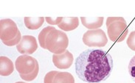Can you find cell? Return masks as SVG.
<instances>
[{"mask_svg":"<svg viewBox=\"0 0 135 83\" xmlns=\"http://www.w3.org/2000/svg\"><path fill=\"white\" fill-rule=\"evenodd\" d=\"M52 83H75V79L70 73L58 72Z\"/></svg>","mask_w":135,"mask_h":83,"instance_id":"4fadbf2b","label":"cell"},{"mask_svg":"<svg viewBox=\"0 0 135 83\" xmlns=\"http://www.w3.org/2000/svg\"><path fill=\"white\" fill-rule=\"evenodd\" d=\"M16 49L20 54H33L38 49V43L36 38L32 35L22 36L21 41L16 46Z\"/></svg>","mask_w":135,"mask_h":83,"instance_id":"52a82bcc","label":"cell"},{"mask_svg":"<svg viewBox=\"0 0 135 83\" xmlns=\"http://www.w3.org/2000/svg\"><path fill=\"white\" fill-rule=\"evenodd\" d=\"M128 72L132 80L135 82V55L131 59L128 64Z\"/></svg>","mask_w":135,"mask_h":83,"instance_id":"2e32d148","label":"cell"},{"mask_svg":"<svg viewBox=\"0 0 135 83\" xmlns=\"http://www.w3.org/2000/svg\"><path fill=\"white\" fill-rule=\"evenodd\" d=\"M73 54L66 50L64 53L61 54H53L52 55V62L56 68L59 69H69L73 63Z\"/></svg>","mask_w":135,"mask_h":83,"instance_id":"ba28073f","label":"cell"},{"mask_svg":"<svg viewBox=\"0 0 135 83\" xmlns=\"http://www.w3.org/2000/svg\"><path fill=\"white\" fill-rule=\"evenodd\" d=\"M14 71V65L9 58L4 56L0 58V74L2 76H7L11 75Z\"/></svg>","mask_w":135,"mask_h":83,"instance_id":"30bf717a","label":"cell"},{"mask_svg":"<svg viewBox=\"0 0 135 83\" xmlns=\"http://www.w3.org/2000/svg\"><path fill=\"white\" fill-rule=\"evenodd\" d=\"M68 45L69 38L66 33L55 28L48 34L45 41L46 49L54 54L64 53Z\"/></svg>","mask_w":135,"mask_h":83,"instance_id":"3957f363","label":"cell"},{"mask_svg":"<svg viewBox=\"0 0 135 83\" xmlns=\"http://www.w3.org/2000/svg\"><path fill=\"white\" fill-rule=\"evenodd\" d=\"M83 42L89 47H103L108 43V38L102 29H91L84 33Z\"/></svg>","mask_w":135,"mask_h":83,"instance_id":"277c9868","label":"cell"},{"mask_svg":"<svg viewBox=\"0 0 135 83\" xmlns=\"http://www.w3.org/2000/svg\"><path fill=\"white\" fill-rule=\"evenodd\" d=\"M46 22L50 25H59L61 22H62V17H57V18H51V17H46Z\"/></svg>","mask_w":135,"mask_h":83,"instance_id":"ffe728a7","label":"cell"},{"mask_svg":"<svg viewBox=\"0 0 135 83\" xmlns=\"http://www.w3.org/2000/svg\"><path fill=\"white\" fill-rule=\"evenodd\" d=\"M22 36L21 35V33L18 32V35H16V37L14 39L10 40V41H4V42H3V43L5 44L6 46H16V45L17 46L22 40Z\"/></svg>","mask_w":135,"mask_h":83,"instance_id":"e0dca14e","label":"cell"},{"mask_svg":"<svg viewBox=\"0 0 135 83\" xmlns=\"http://www.w3.org/2000/svg\"><path fill=\"white\" fill-rule=\"evenodd\" d=\"M45 18L44 17H38V18H32V17H25L24 22L26 27L30 30H36L40 28L44 24Z\"/></svg>","mask_w":135,"mask_h":83,"instance_id":"7c38bea8","label":"cell"},{"mask_svg":"<svg viewBox=\"0 0 135 83\" xmlns=\"http://www.w3.org/2000/svg\"><path fill=\"white\" fill-rule=\"evenodd\" d=\"M59 71H52L48 72L45 76H44V83H52L53 82V80H54V77L55 76L58 74Z\"/></svg>","mask_w":135,"mask_h":83,"instance_id":"d6986e66","label":"cell"},{"mask_svg":"<svg viewBox=\"0 0 135 83\" xmlns=\"http://www.w3.org/2000/svg\"><path fill=\"white\" fill-rule=\"evenodd\" d=\"M38 71H39V65H38L36 67V69H35L33 72L30 73L29 74H27V75H25V74H19V76H20V77L23 80H25V81H33V80H35L37 77Z\"/></svg>","mask_w":135,"mask_h":83,"instance_id":"9a60e30c","label":"cell"},{"mask_svg":"<svg viewBox=\"0 0 135 83\" xmlns=\"http://www.w3.org/2000/svg\"><path fill=\"white\" fill-rule=\"evenodd\" d=\"M38 63L36 59L28 54H23L19 56L15 63V66L19 74H29L36 69Z\"/></svg>","mask_w":135,"mask_h":83,"instance_id":"5b68a950","label":"cell"},{"mask_svg":"<svg viewBox=\"0 0 135 83\" xmlns=\"http://www.w3.org/2000/svg\"><path fill=\"white\" fill-rule=\"evenodd\" d=\"M55 29V27H51V26H49L47 27L41 31V33L38 35V42L39 44L41 46V48L45 49H46V46H45V41H46V38L47 37L48 34L51 32L52 29Z\"/></svg>","mask_w":135,"mask_h":83,"instance_id":"5bb4252c","label":"cell"},{"mask_svg":"<svg viewBox=\"0 0 135 83\" xmlns=\"http://www.w3.org/2000/svg\"><path fill=\"white\" fill-rule=\"evenodd\" d=\"M82 24L89 29H98L103 23V17H80Z\"/></svg>","mask_w":135,"mask_h":83,"instance_id":"9c48e42d","label":"cell"},{"mask_svg":"<svg viewBox=\"0 0 135 83\" xmlns=\"http://www.w3.org/2000/svg\"><path fill=\"white\" fill-rule=\"evenodd\" d=\"M19 30L16 24L13 20L6 18L0 22V38L2 42L14 39Z\"/></svg>","mask_w":135,"mask_h":83,"instance_id":"8992f818","label":"cell"},{"mask_svg":"<svg viewBox=\"0 0 135 83\" xmlns=\"http://www.w3.org/2000/svg\"><path fill=\"white\" fill-rule=\"evenodd\" d=\"M112 69V58L104 50L88 49L76 58L75 72L86 82L98 83L106 80Z\"/></svg>","mask_w":135,"mask_h":83,"instance_id":"6da1fadb","label":"cell"},{"mask_svg":"<svg viewBox=\"0 0 135 83\" xmlns=\"http://www.w3.org/2000/svg\"><path fill=\"white\" fill-rule=\"evenodd\" d=\"M79 25V19L77 17L63 18L62 22L59 24V27L64 31H73Z\"/></svg>","mask_w":135,"mask_h":83,"instance_id":"8fae6325","label":"cell"},{"mask_svg":"<svg viewBox=\"0 0 135 83\" xmlns=\"http://www.w3.org/2000/svg\"><path fill=\"white\" fill-rule=\"evenodd\" d=\"M106 27L108 36L113 42H122L128 35V26L123 17H109L106 20Z\"/></svg>","mask_w":135,"mask_h":83,"instance_id":"7a4b0ae2","label":"cell"},{"mask_svg":"<svg viewBox=\"0 0 135 83\" xmlns=\"http://www.w3.org/2000/svg\"><path fill=\"white\" fill-rule=\"evenodd\" d=\"M127 45L130 49L135 51V31H133L129 34L127 39Z\"/></svg>","mask_w":135,"mask_h":83,"instance_id":"ac0fdd59","label":"cell"},{"mask_svg":"<svg viewBox=\"0 0 135 83\" xmlns=\"http://www.w3.org/2000/svg\"><path fill=\"white\" fill-rule=\"evenodd\" d=\"M16 83H25V82H16Z\"/></svg>","mask_w":135,"mask_h":83,"instance_id":"44dd1931","label":"cell"}]
</instances>
